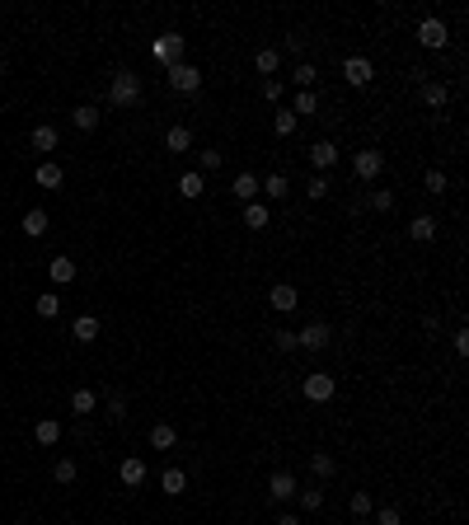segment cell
Instances as JSON below:
<instances>
[{"mask_svg": "<svg viewBox=\"0 0 469 525\" xmlns=\"http://www.w3.org/2000/svg\"><path fill=\"white\" fill-rule=\"evenodd\" d=\"M451 347H455V356H469V328H455V333H451Z\"/></svg>", "mask_w": 469, "mask_h": 525, "instance_id": "obj_46", "label": "cell"}, {"mask_svg": "<svg viewBox=\"0 0 469 525\" xmlns=\"http://www.w3.org/2000/svg\"><path fill=\"white\" fill-rule=\"evenodd\" d=\"M258 188H263V178H253V174H234L230 192H234V202H258Z\"/></svg>", "mask_w": 469, "mask_h": 525, "instance_id": "obj_14", "label": "cell"}, {"mask_svg": "<svg viewBox=\"0 0 469 525\" xmlns=\"http://www.w3.org/2000/svg\"><path fill=\"white\" fill-rule=\"evenodd\" d=\"M160 488H164L169 497H183L188 493V474L183 469H164V474H160Z\"/></svg>", "mask_w": 469, "mask_h": 525, "instance_id": "obj_26", "label": "cell"}, {"mask_svg": "<svg viewBox=\"0 0 469 525\" xmlns=\"http://www.w3.org/2000/svg\"><path fill=\"white\" fill-rule=\"evenodd\" d=\"M314 108H319V99H314V90H300L296 99H291V113H296V118H300V113H314Z\"/></svg>", "mask_w": 469, "mask_h": 525, "instance_id": "obj_38", "label": "cell"}, {"mask_svg": "<svg viewBox=\"0 0 469 525\" xmlns=\"http://www.w3.org/2000/svg\"><path fill=\"white\" fill-rule=\"evenodd\" d=\"M446 99H451V90L441 80H422V104L427 108H446Z\"/></svg>", "mask_w": 469, "mask_h": 525, "instance_id": "obj_17", "label": "cell"}, {"mask_svg": "<svg viewBox=\"0 0 469 525\" xmlns=\"http://www.w3.org/2000/svg\"><path fill=\"white\" fill-rule=\"evenodd\" d=\"M300 507H305V511H319V507H324V488H300Z\"/></svg>", "mask_w": 469, "mask_h": 525, "instance_id": "obj_41", "label": "cell"}, {"mask_svg": "<svg viewBox=\"0 0 469 525\" xmlns=\"http://www.w3.org/2000/svg\"><path fill=\"white\" fill-rule=\"evenodd\" d=\"M127 417V399L122 394H108V422H122Z\"/></svg>", "mask_w": 469, "mask_h": 525, "instance_id": "obj_44", "label": "cell"}, {"mask_svg": "<svg viewBox=\"0 0 469 525\" xmlns=\"http://www.w3.org/2000/svg\"><path fill=\"white\" fill-rule=\"evenodd\" d=\"M305 43H310L305 33H286V38H281V47H286L291 57H300V52H305Z\"/></svg>", "mask_w": 469, "mask_h": 525, "instance_id": "obj_43", "label": "cell"}, {"mask_svg": "<svg viewBox=\"0 0 469 525\" xmlns=\"http://www.w3.org/2000/svg\"><path fill=\"white\" fill-rule=\"evenodd\" d=\"M150 446L155 450H174L178 446V432H174L169 422H155V427H150Z\"/></svg>", "mask_w": 469, "mask_h": 525, "instance_id": "obj_29", "label": "cell"}, {"mask_svg": "<svg viewBox=\"0 0 469 525\" xmlns=\"http://www.w3.org/2000/svg\"><path fill=\"white\" fill-rule=\"evenodd\" d=\"M33 441H38V446H57V441H62V422H57V417H43V422L33 427Z\"/></svg>", "mask_w": 469, "mask_h": 525, "instance_id": "obj_18", "label": "cell"}, {"mask_svg": "<svg viewBox=\"0 0 469 525\" xmlns=\"http://www.w3.org/2000/svg\"><path fill=\"white\" fill-rule=\"evenodd\" d=\"M253 66H258V76H272V71L281 66V52H272V47H258V52H253Z\"/></svg>", "mask_w": 469, "mask_h": 525, "instance_id": "obj_30", "label": "cell"}, {"mask_svg": "<svg viewBox=\"0 0 469 525\" xmlns=\"http://www.w3.org/2000/svg\"><path fill=\"white\" fill-rule=\"evenodd\" d=\"M52 479H57V483H76V479H80V464L71 460V455H66V460H57V464H52Z\"/></svg>", "mask_w": 469, "mask_h": 525, "instance_id": "obj_33", "label": "cell"}, {"mask_svg": "<svg viewBox=\"0 0 469 525\" xmlns=\"http://www.w3.org/2000/svg\"><path fill=\"white\" fill-rule=\"evenodd\" d=\"M328 342H333V328L324 324V319H314V324H305L296 333V347L300 352H328Z\"/></svg>", "mask_w": 469, "mask_h": 525, "instance_id": "obj_2", "label": "cell"}, {"mask_svg": "<svg viewBox=\"0 0 469 525\" xmlns=\"http://www.w3.org/2000/svg\"><path fill=\"white\" fill-rule=\"evenodd\" d=\"M272 525H300V516H296V511H281V516H277Z\"/></svg>", "mask_w": 469, "mask_h": 525, "instance_id": "obj_49", "label": "cell"}, {"mask_svg": "<svg viewBox=\"0 0 469 525\" xmlns=\"http://www.w3.org/2000/svg\"><path fill=\"white\" fill-rule=\"evenodd\" d=\"M99 328H104V324H99L94 314H80L76 324H71V338H76V342H94V338H99Z\"/></svg>", "mask_w": 469, "mask_h": 525, "instance_id": "obj_21", "label": "cell"}, {"mask_svg": "<svg viewBox=\"0 0 469 525\" xmlns=\"http://www.w3.org/2000/svg\"><path fill=\"white\" fill-rule=\"evenodd\" d=\"M267 305L277 309V314H291V309L300 305V291H296V286H291V281H277V286L267 291Z\"/></svg>", "mask_w": 469, "mask_h": 525, "instance_id": "obj_9", "label": "cell"}, {"mask_svg": "<svg viewBox=\"0 0 469 525\" xmlns=\"http://www.w3.org/2000/svg\"><path fill=\"white\" fill-rule=\"evenodd\" d=\"M333 469H338V460H333L328 450H314V455H310V474H314L319 483H324V479H333Z\"/></svg>", "mask_w": 469, "mask_h": 525, "instance_id": "obj_24", "label": "cell"}, {"mask_svg": "<svg viewBox=\"0 0 469 525\" xmlns=\"http://www.w3.org/2000/svg\"><path fill=\"white\" fill-rule=\"evenodd\" d=\"M164 146H169L174 155H188V150H192V132H188L183 122H178V127H169V132H164Z\"/></svg>", "mask_w": 469, "mask_h": 525, "instance_id": "obj_20", "label": "cell"}, {"mask_svg": "<svg viewBox=\"0 0 469 525\" xmlns=\"http://www.w3.org/2000/svg\"><path fill=\"white\" fill-rule=\"evenodd\" d=\"M118 479H122L127 488H141V483H146V460H141V455H127L122 469H118Z\"/></svg>", "mask_w": 469, "mask_h": 525, "instance_id": "obj_15", "label": "cell"}, {"mask_svg": "<svg viewBox=\"0 0 469 525\" xmlns=\"http://www.w3.org/2000/svg\"><path fill=\"white\" fill-rule=\"evenodd\" d=\"M267 220H272L267 202H244V225H249V230H267Z\"/></svg>", "mask_w": 469, "mask_h": 525, "instance_id": "obj_16", "label": "cell"}, {"mask_svg": "<svg viewBox=\"0 0 469 525\" xmlns=\"http://www.w3.org/2000/svg\"><path fill=\"white\" fill-rule=\"evenodd\" d=\"M47 277L57 281V286H66V281H76V262L66 258V253H62V258H52V262H47Z\"/></svg>", "mask_w": 469, "mask_h": 525, "instance_id": "obj_22", "label": "cell"}, {"mask_svg": "<svg viewBox=\"0 0 469 525\" xmlns=\"http://www.w3.org/2000/svg\"><path fill=\"white\" fill-rule=\"evenodd\" d=\"M94 408H99V394H94V389H76V394H71V413L76 417H90Z\"/></svg>", "mask_w": 469, "mask_h": 525, "instance_id": "obj_27", "label": "cell"}, {"mask_svg": "<svg viewBox=\"0 0 469 525\" xmlns=\"http://www.w3.org/2000/svg\"><path fill=\"white\" fill-rule=\"evenodd\" d=\"M300 394H305L310 403H328L333 394H338V380H333V375H324V371H310L305 380H300Z\"/></svg>", "mask_w": 469, "mask_h": 525, "instance_id": "obj_3", "label": "cell"}, {"mask_svg": "<svg viewBox=\"0 0 469 525\" xmlns=\"http://www.w3.org/2000/svg\"><path fill=\"white\" fill-rule=\"evenodd\" d=\"M169 90L174 94H197V90H202V71H197L192 62L169 66Z\"/></svg>", "mask_w": 469, "mask_h": 525, "instance_id": "obj_4", "label": "cell"}, {"mask_svg": "<svg viewBox=\"0 0 469 525\" xmlns=\"http://www.w3.org/2000/svg\"><path fill=\"white\" fill-rule=\"evenodd\" d=\"M291 80H296L300 90H310L314 80H319V71H314V66H310V62H296V71H291Z\"/></svg>", "mask_w": 469, "mask_h": 525, "instance_id": "obj_37", "label": "cell"}, {"mask_svg": "<svg viewBox=\"0 0 469 525\" xmlns=\"http://www.w3.org/2000/svg\"><path fill=\"white\" fill-rule=\"evenodd\" d=\"M272 338H277V352H296V333H291V328H281Z\"/></svg>", "mask_w": 469, "mask_h": 525, "instance_id": "obj_47", "label": "cell"}, {"mask_svg": "<svg viewBox=\"0 0 469 525\" xmlns=\"http://www.w3.org/2000/svg\"><path fill=\"white\" fill-rule=\"evenodd\" d=\"M296 122H300L296 113H291V108H281L277 118H272V132H277V136H296Z\"/></svg>", "mask_w": 469, "mask_h": 525, "instance_id": "obj_34", "label": "cell"}, {"mask_svg": "<svg viewBox=\"0 0 469 525\" xmlns=\"http://www.w3.org/2000/svg\"><path fill=\"white\" fill-rule=\"evenodd\" d=\"M108 104L113 108H136L141 104V76L136 71H127V66H118L108 80Z\"/></svg>", "mask_w": 469, "mask_h": 525, "instance_id": "obj_1", "label": "cell"}, {"mask_svg": "<svg viewBox=\"0 0 469 525\" xmlns=\"http://www.w3.org/2000/svg\"><path fill=\"white\" fill-rule=\"evenodd\" d=\"M258 192H263V197H272V202H281V197H291V183H286V174H267Z\"/></svg>", "mask_w": 469, "mask_h": 525, "instance_id": "obj_25", "label": "cell"}, {"mask_svg": "<svg viewBox=\"0 0 469 525\" xmlns=\"http://www.w3.org/2000/svg\"><path fill=\"white\" fill-rule=\"evenodd\" d=\"M33 305H38V314H43V319H57V314H62V295H57V291H43Z\"/></svg>", "mask_w": 469, "mask_h": 525, "instance_id": "obj_32", "label": "cell"}, {"mask_svg": "<svg viewBox=\"0 0 469 525\" xmlns=\"http://www.w3.org/2000/svg\"><path fill=\"white\" fill-rule=\"evenodd\" d=\"M296 493H300V483H296V474H291V469H277V474L267 479V497H272V502H281V507H286Z\"/></svg>", "mask_w": 469, "mask_h": 525, "instance_id": "obj_6", "label": "cell"}, {"mask_svg": "<svg viewBox=\"0 0 469 525\" xmlns=\"http://www.w3.org/2000/svg\"><path fill=\"white\" fill-rule=\"evenodd\" d=\"M390 206H394V192L390 188H375L371 192V211H390Z\"/></svg>", "mask_w": 469, "mask_h": 525, "instance_id": "obj_42", "label": "cell"}, {"mask_svg": "<svg viewBox=\"0 0 469 525\" xmlns=\"http://www.w3.org/2000/svg\"><path fill=\"white\" fill-rule=\"evenodd\" d=\"M343 80L352 85V90H366V85L375 80V66L366 62V57H347L343 62Z\"/></svg>", "mask_w": 469, "mask_h": 525, "instance_id": "obj_7", "label": "cell"}, {"mask_svg": "<svg viewBox=\"0 0 469 525\" xmlns=\"http://www.w3.org/2000/svg\"><path fill=\"white\" fill-rule=\"evenodd\" d=\"M263 99L267 104H277L281 99V80H263Z\"/></svg>", "mask_w": 469, "mask_h": 525, "instance_id": "obj_48", "label": "cell"}, {"mask_svg": "<svg viewBox=\"0 0 469 525\" xmlns=\"http://www.w3.org/2000/svg\"><path fill=\"white\" fill-rule=\"evenodd\" d=\"M305 197H310V202H324L328 197V174H314L310 183H305Z\"/></svg>", "mask_w": 469, "mask_h": 525, "instance_id": "obj_39", "label": "cell"}, {"mask_svg": "<svg viewBox=\"0 0 469 525\" xmlns=\"http://www.w3.org/2000/svg\"><path fill=\"white\" fill-rule=\"evenodd\" d=\"M178 192H183V197H188V202H197V197H202V192H206V183H202V174H197V169H188V174H178Z\"/></svg>", "mask_w": 469, "mask_h": 525, "instance_id": "obj_23", "label": "cell"}, {"mask_svg": "<svg viewBox=\"0 0 469 525\" xmlns=\"http://www.w3.org/2000/svg\"><path fill=\"white\" fill-rule=\"evenodd\" d=\"M446 38H451V33H446L441 19H422V24H418V43L422 47H432V52H437V47H446Z\"/></svg>", "mask_w": 469, "mask_h": 525, "instance_id": "obj_12", "label": "cell"}, {"mask_svg": "<svg viewBox=\"0 0 469 525\" xmlns=\"http://www.w3.org/2000/svg\"><path fill=\"white\" fill-rule=\"evenodd\" d=\"M347 511H352V516H371V511H375V497L366 493V488H361V493H352V502H347Z\"/></svg>", "mask_w": 469, "mask_h": 525, "instance_id": "obj_35", "label": "cell"}, {"mask_svg": "<svg viewBox=\"0 0 469 525\" xmlns=\"http://www.w3.org/2000/svg\"><path fill=\"white\" fill-rule=\"evenodd\" d=\"M71 122H76L80 132H94V127H99V108H94V104H80V108L71 113Z\"/></svg>", "mask_w": 469, "mask_h": 525, "instance_id": "obj_31", "label": "cell"}, {"mask_svg": "<svg viewBox=\"0 0 469 525\" xmlns=\"http://www.w3.org/2000/svg\"><path fill=\"white\" fill-rule=\"evenodd\" d=\"M352 174H357L361 183H375V178L385 174V155L380 150H357L352 155Z\"/></svg>", "mask_w": 469, "mask_h": 525, "instance_id": "obj_5", "label": "cell"}, {"mask_svg": "<svg viewBox=\"0 0 469 525\" xmlns=\"http://www.w3.org/2000/svg\"><path fill=\"white\" fill-rule=\"evenodd\" d=\"M220 164H225V155H220V150H202V155H197V174H216Z\"/></svg>", "mask_w": 469, "mask_h": 525, "instance_id": "obj_36", "label": "cell"}, {"mask_svg": "<svg viewBox=\"0 0 469 525\" xmlns=\"http://www.w3.org/2000/svg\"><path fill=\"white\" fill-rule=\"evenodd\" d=\"M155 57L164 66H178L183 62V33H160L155 38Z\"/></svg>", "mask_w": 469, "mask_h": 525, "instance_id": "obj_8", "label": "cell"}, {"mask_svg": "<svg viewBox=\"0 0 469 525\" xmlns=\"http://www.w3.org/2000/svg\"><path fill=\"white\" fill-rule=\"evenodd\" d=\"M5 71H10V62H5V57H0V76H5Z\"/></svg>", "mask_w": 469, "mask_h": 525, "instance_id": "obj_50", "label": "cell"}, {"mask_svg": "<svg viewBox=\"0 0 469 525\" xmlns=\"http://www.w3.org/2000/svg\"><path fill=\"white\" fill-rule=\"evenodd\" d=\"M422 183H427V192H432V197H441V192L451 188V178H446L441 169H427V178H422Z\"/></svg>", "mask_w": 469, "mask_h": 525, "instance_id": "obj_40", "label": "cell"}, {"mask_svg": "<svg viewBox=\"0 0 469 525\" xmlns=\"http://www.w3.org/2000/svg\"><path fill=\"white\" fill-rule=\"evenodd\" d=\"M437 230H441V220H437V216H427V211L408 220V239H418V244H427V239H437Z\"/></svg>", "mask_w": 469, "mask_h": 525, "instance_id": "obj_13", "label": "cell"}, {"mask_svg": "<svg viewBox=\"0 0 469 525\" xmlns=\"http://www.w3.org/2000/svg\"><path fill=\"white\" fill-rule=\"evenodd\" d=\"M29 146H33V150H38V155H52V150H57V146H62V132H57V127H33V132H29Z\"/></svg>", "mask_w": 469, "mask_h": 525, "instance_id": "obj_11", "label": "cell"}, {"mask_svg": "<svg viewBox=\"0 0 469 525\" xmlns=\"http://www.w3.org/2000/svg\"><path fill=\"white\" fill-rule=\"evenodd\" d=\"M375 525H404V516H399V507H380L375 511Z\"/></svg>", "mask_w": 469, "mask_h": 525, "instance_id": "obj_45", "label": "cell"}, {"mask_svg": "<svg viewBox=\"0 0 469 525\" xmlns=\"http://www.w3.org/2000/svg\"><path fill=\"white\" fill-rule=\"evenodd\" d=\"M24 234H29V239H43V234H47V211H43V206L24 211Z\"/></svg>", "mask_w": 469, "mask_h": 525, "instance_id": "obj_28", "label": "cell"}, {"mask_svg": "<svg viewBox=\"0 0 469 525\" xmlns=\"http://www.w3.org/2000/svg\"><path fill=\"white\" fill-rule=\"evenodd\" d=\"M338 155H343V150H338L333 141H314V146H310V164H314V174H328L333 164H338Z\"/></svg>", "mask_w": 469, "mask_h": 525, "instance_id": "obj_10", "label": "cell"}, {"mask_svg": "<svg viewBox=\"0 0 469 525\" xmlns=\"http://www.w3.org/2000/svg\"><path fill=\"white\" fill-rule=\"evenodd\" d=\"M33 178H38V188H62L66 183V169H62V164H52V160H43Z\"/></svg>", "mask_w": 469, "mask_h": 525, "instance_id": "obj_19", "label": "cell"}]
</instances>
